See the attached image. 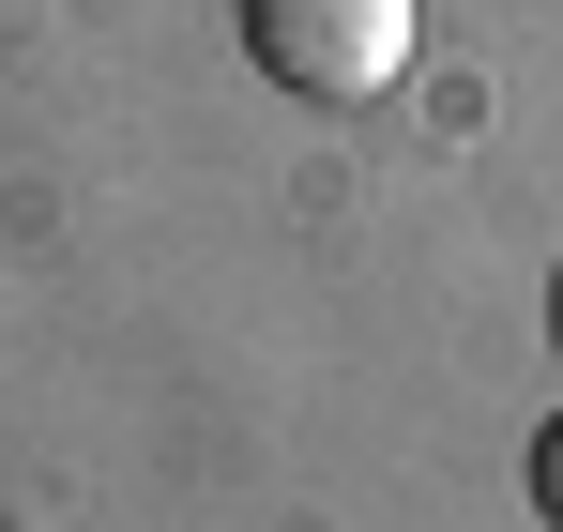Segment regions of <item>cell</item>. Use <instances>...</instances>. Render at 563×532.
Instances as JSON below:
<instances>
[{
  "label": "cell",
  "mask_w": 563,
  "mask_h": 532,
  "mask_svg": "<svg viewBox=\"0 0 563 532\" xmlns=\"http://www.w3.org/2000/svg\"><path fill=\"white\" fill-rule=\"evenodd\" d=\"M533 518L563 532V411H549V426H533Z\"/></svg>",
  "instance_id": "obj_2"
},
{
  "label": "cell",
  "mask_w": 563,
  "mask_h": 532,
  "mask_svg": "<svg viewBox=\"0 0 563 532\" xmlns=\"http://www.w3.org/2000/svg\"><path fill=\"white\" fill-rule=\"evenodd\" d=\"M549 351H563V274H549Z\"/></svg>",
  "instance_id": "obj_3"
},
{
  "label": "cell",
  "mask_w": 563,
  "mask_h": 532,
  "mask_svg": "<svg viewBox=\"0 0 563 532\" xmlns=\"http://www.w3.org/2000/svg\"><path fill=\"white\" fill-rule=\"evenodd\" d=\"M229 15L289 107H380L411 77V0H229Z\"/></svg>",
  "instance_id": "obj_1"
}]
</instances>
